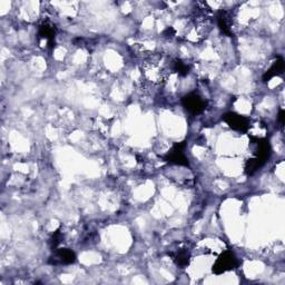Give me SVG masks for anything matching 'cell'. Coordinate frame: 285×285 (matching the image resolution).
<instances>
[{
	"label": "cell",
	"mask_w": 285,
	"mask_h": 285,
	"mask_svg": "<svg viewBox=\"0 0 285 285\" xmlns=\"http://www.w3.org/2000/svg\"><path fill=\"white\" fill-rule=\"evenodd\" d=\"M183 105L192 114H200L205 109V101L196 93H191L185 96Z\"/></svg>",
	"instance_id": "7a4b0ae2"
},
{
	"label": "cell",
	"mask_w": 285,
	"mask_h": 285,
	"mask_svg": "<svg viewBox=\"0 0 285 285\" xmlns=\"http://www.w3.org/2000/svg\"><path fill=\"white\" fill-rule=\"evenodd\" d=\"M53 259L60 264H69L75 261V254L68 249H61L57 252Z\"/></svg>",
	"instance_id": "277c9868"
},
{
	"label": "cell",
	"mask_w": 285,
	"mask_h": 285,
	"mask_svg": "<svg viewBox=\"0 0 285 285\" xmlns=\"http://www.w3.org/2000/svg\"><path fill=\"white\" fill-rule=\"evenodd\" d=\"M225 121L231 127L236 130H246L250 127V122L247 121V118L237 114L226 115Z\"/></svg>",
	"instance_id": "3957f363"
},
{
	"label": "cell",
	"mask_w": 285,
	"mask_h": 285,
	"mask_svg": "<svg viewBox=\"0 0 285 285\" xmlns=\"http://www.w3.org/2000/svg\"><path fill=\"white\" fill-rule=\"evenodd\" d=\"M283 68H284V65H283V60L282 59L275 61V63L273 64V66L271 67V69L267 70L265 78L267 77V79H270V78L274 77L275 75H279V74H281V73L283 72Z\"/></svg>",
	"instance_id": "5b68a950"
},
{
	"label": "cell",
	"mask_w": 285,
	"mask_h": 285,
	"mask_svg": "<svg viewBox=\"0 0 285 285\" xmlns=\"http://www.w3.org/2000/svg\"><path fill=\"white\" fill-rule=\"evenodd\" d=\"M235 265H236V259H235L234 254L226 251L216 259V262L213 266V271L217 274H221L226 271L232 270Z\"/></svg>",
	"instance_id": "6da1fadb"
}]
</instances>
